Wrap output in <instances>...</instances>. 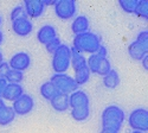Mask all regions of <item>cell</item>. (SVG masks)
<instances>
[{
  "mask_svg": "<svg viewBox=\"0 0 148 133\" xmlns=\"http://www.w3.org/2000/svg\"><path fill=\"white\" fill-rule=\"evenodd\" d=\"M71 116L76 121H85L90 116V99L84 90L77 89L69 95Z\"/></svg>",
  "mask_w": 148,
  "mask_h": 133,
  "instance_id": "obj_1",
  "label": "cell"
},
{
  "mask_svg": "<svg viewBox=\"0 0 148 133\" xmlns=\"http://www.w3.org/2000/svg\"><path fill=\"white\" fill-rule=\"evenodd\" d=\"M102 46L101 37L95 32L88 31L81 34H76L72 42V49L81 54H96Z\"/></svg>",
  "mask_w": 148,
  "mask_h": 133,
  "instance_id": "obj_2",
  "label": "cell"
},
{
  "mask_svg": "<svg viewBox=\"0 0 148 133\" xmlns=\"http://www.w3.org/2000/svg\"><path fill=\"white\" fill-rule=\"evenodd\" d=\"M126 119V113L117 105H109L102 112V128L120 132Z\"/></svg>",
  "mask_w": 148,
  "mask_h": 133,
  "instance_id": "obj_3",
  "label": "cell"
},
{
  "mask_svg": "<svg viewBox=\"0 0 148 133\" xmlns=\"http://www.w3.org/2000/svg\"><path fill=\"white\" fill-rule=\"evenodd\" d=\"M71 48L62 43L60 46L52 54V69L55 74H65L70 68Z\"/></svg>",
  "mask_w": 148,
  "mask_h": 133,
  "instance_id": "obj_4",
  "label": "cell"
},
{
  "mask_svg": "<svg viewBox=\"0 0 148 133\" xmlns=\"http://www.w3.org/2000/svg\"><path fill=\"white\" fill-rule=\"evenodd\" d=\"M49 81H51L53 83V86L62 94L70 95L71 93L76 92L78 89L75 79L68 74H53Z\"/></svg>",
  "mask_w": 148,
  "mask_h": 133,
  "instance_id": "obj_5",
  "label": "cell"
},
{
  "mask_svg": "<svg viewBox=\"0 0 148 133\" xmlns=\"http://www.w3.org/2000/svg\"><path fill=\"white\" fill-rule=\"evenodd\" d=\"M87 65L90 72L97 74L100 76H104L112 70V63L108 57H102L98 54H92L87 58Z\"/></svg>",
  "mask_w": 148,
  "mask_h": 133,
  "instance_id": "obj_6",
  "label": "cell"
},
{
  "mask_svg": "<svg viewBox=\"0 0 148 133\" xmlns=\"http://www.w3.org/2000/svg\"><path fill=\"white\" fill-rule=\"evenodd\" d=\"M128 124L133 131H148V111L146 108H136L130 112L128 116Z\"/></svg>",
  "mask_w": 148,
  "mask_h": 133,
  "instance_id": "obj_7",
  "label": "cell"
},
{
  "mask_svg": "<svg viewBox=\"0 0 148 133\" xmlns=\"http://www.w3.org/2000/svg\"><path fill=\"white\" fill-rule=\"evenodd\" d=\"M55 13L62 20H69L76 16L77 5L75 0H56Z\"/></svg>",
  "mask_w": 148,
  "mask_h": 133,
  "instance_id": "obj_8",
  "label": "cell"
},
{
  "mask_svg": "<svg viewBox=\"0 0 148 133\" xmlns=\"http://www.w3.org/2000/svg\"><path fill=\"white\" fill-rule=\"evenodd\" d=\"M13 108V111L16 113V115H26L30 114L33 108H34V99L31 95L24 93L20 98H18L13 105L11 106Z\"/></svg>",
  "mask_w": 148,
  "mask_h": 133,
  "instance_id": "obj_9",
  "label": "cell"
},
{
  "mask_svg": "<svg viewBox=\"0 0 148 133\" xmlns=\"http://www.w3.org/2000/svg\"><path fill=\"white\" fill-rule=\"evenodd\" d=\"M8 64H10L11 69L19 70V71L24 72L31 65V56L25 51L17 52L10 58Z\"/></svg>",
  "mask_w": 148,
  "mask_h": 133,
  "instance_id": "obj_10",
  "label": "cell"
},
{
  "mask_svg": "<svg viewBox=\"0 0 148 133\" xmlns=\"http://www.w3.org/2000/svg\"><path fill=\"white\" fill-rule=\"evenodd\" d=\"M12 30L19 37H27L33 31V23L30 18H19L12 21Z\"/></svg>",
  "mask_w": 148,
  "mask_h": 133,
  "instance_id": "obj_11",
  "label": "cell"
},
{
  "mask_svg": "<svg viewBox=\"0 0 148 133\" xmlns=\"http://www.w3.org/2000/svg\"><path fill=\"white\" fill-rule=\"evenodd\" d=\"M24 8H25L26 16L30 19H36L43 16L45 11V5L43 4V0H26L23 4Z\"/></svg>",
  "mask_w": 148,
  "mask_h": 133,
  "instance_id": "obj_12",
  "label": "cell"
},
{
  "mask_svg": "<svg viewBox=\"0 0 148 133\" xmlns=\"http://www.w3.org/2000/svg\"><path fill=\"white\" fill-rule=\"evenodd\" d=\"M23 94H24V88L20 83H7L3 94V99L5 101L14 102Z\"/></svg>",
  "mask_w": 148,
  "mask_h": 133,
  "instance_id": "obj_13",
  "label": "cell"
},
{
  "mask_svg": "<svg viewBox=\"0 0 148 133\" xmlns=\"http://www.w3.org/2000/svg\"><path fill=\"white\" fill-rule=\"evenodd\" d=\"M90 21H89V18L84 14H79V16H76L75 19L72 20L71 23V31L76 34H81V33H84V32H88L90 31Z\"/></svg>",
  "mask_w": 148,
  "mask_h": 133,
  "instance_id": "obj_14",
  "label": "cell"
},
{
  "mask_svg": "<svg viewBox=\"0 0 148 133\" xmlns=\"http://www.w3.org/2000/svg\"><path fill=\"white\" fill-rule=\"evenodd\" d=\"M56 37H57V31H56L55 26L50 25V24L43 25L38 30V32H37V39L43 45H46L49 42L52 41Z\"/></svg>",
  "mask_w": 148,
  "mask_h": 133,
  "instance_id": "obj_15",
  "label": "cell"
},
{
  "mask_svg": "<svg viewBox=\"0 0 148 133\" xmlns=\"http://www.w3.org/2000/svg\"><path fill=\"white\" fill-rule=\"evenodd\" d=\"M51 107L57 112H66L70 108V100L68 94H62L59 93L50 101Z\"/></svg>",
  "mask_w": 148,
  "mask_h": 133,
  "instance_id": "obj_16",
  "label": "cell"
},
{
  "mask_svg": "<svg viewBox=\"0 0 148 133\" xmlns=\"http://www.w3.org/2000/svg\"><path fill=\"white\" fill-rule=\"evenodd\" d=\"M128 54L135 61H141L146 55H148V49L134 41L128 45Z\"/></svg>",
  "mask_w": 148,
  "mask_h": 133,
  "instance_id": "obj_17",
  "label": "cell"
},
{
  "mask_svg": "<svg viewBox=\"0 0 148 133\" xmlns=\"http://www.w3.org/2000/svg\"><path fill=\"white\" fill-rule=\"evenodd\" d=\"M16 119V113L11 106L5 105L3 108H0V126H8Z\"/></svg>",
  "mask_w": 148,
  "mask_h": 133,
  "instance_id": "obj_18",
  "label": "cell"
},
{
  "mask_svg": "<svg viewBox=\"0 0 148 133\" xmlns=\"http://www.w3.org/2000/svg\"><path fill=\"white\" fill-rule=\"evenodd\" d=\"M39 92H40V95L43 96L45 100H47V101H51L56 95L59 94L58 89L53 86V83L51 81L44 82L42 86H40V88H39Z\"/></svg>",
  "mask_w": 148,
  "mask_h": 133,
  "instance_id": "obj_19",
  "label": "cell"
},
{
  "mask_svg": "<svg viewBox=\"0 0 148 133\" xmlns=\"http://www.w3.org/2000/svg\"><path fill=\"white\" fill-rule=\"evenodd\" d=\"M120 84V75L115 69H112L103 76V86L108 89H115Z\"/></svg>",
  "mask_w": 148,
  "mask_h": 133,
  "instance_id": "obj_20",
  "label": "cell"
},
{
  "mask_svg": "<svg viewBox=\"0 0 148 133\" xmlns=\"http://www.w3.org/2000/svg\"><path fill=\"white\" fill-rule=\"evenodd\" d=\"M87 65V57L83 54L76 51L75 49L71 48V62H70V67H72L73 70H78L83 67Z\"/></svg>",
  "mask_w": 148,
  "mask_h": 133,
  "instance_id": "obj_21",
  "label": "cell"
},
{
  "mask_svg": "<svg viewBox=\"0 0 148 133\" xmlns=\"http://www.w3.org/2000/svg\"><path fill=\"white\" fill-rule=\"evenodd\" d=\"M90 75H91V72H90L88 65H85V67H83V68H81V69L75 71V77L73 79H75L77 86L79 87V86H83V84H85L89 81Z\"/></svg>",
  "mask_w": 148,
  "mask_h": 133,
  "instance_id": "obj_22",
  "label": "cell"
},
{
  "mask_svg": "<svg viewBox=\"0 0 148 133\" xmlns=\"http://www.w3.org/2000/svg\"><path fill=\"white\" fill-rule=\"evenodd\" d=\"M23 79H24V72L14 69H10V71L7 72V75L5 77L7 83H20Z\"/></svg>",
  "mask_w": 148,
  "mask_h": 133,
  "instance_id": "obj_23",
  "label": "cell"
},
{
  "mask_svg": "<svg viewBox=\"0 0 148 133\" xmlns=\"http://www.w3.org/2000/svg\"><path fill=\"white\" fill-rule=\"evenodd\" d=\"M134 14H136L138 17L143 18V19L148 18V1L147 0H140V1H138Z\"/></svg>",
  "mask_w": 148,
  "mask_h": 133,
  "instance_id": "obj_24",
  "label": "cell"
},
{
  "mask_svg": "<svg viewBox=\"0 0 148 133\" xmlns=\"http://www.w3.org/2000/svg\"><path fill=\"white\" fill-rule=\"evenodd\" d=\"M139 0H119V5L127 13H134Z\"/></svg>",
  "mask_w": 148,
  "mask_h": 133,
  "instance_id": "obj_25",
  "label": "cell"
},
{
  "mask_svg": "<svg viewBox=\"0 0 148 133\" xmlns=\"http://www.w3.org/2000/svg\"><path fill=\"white\" fill-rule=\"evenodd\" d=\"M25 17H27V16H26L25 8H24L23 5H18V6L13 7V10L11 11V19H12V21L16 20V19H19V18H25Z\"/></svg>",
  "mask_w": 148,
  "mask_h": 133,
  "instance_id": "obj_26",
  "label": "cell"
},
{
  "mask_svg": "<svg viewBox=\"0 0 148 133\" xmlns=\"http://www.w3.org/2000/svg\"><path fill=\"white\" fill-rule=\"evenodd\" d=\"M60 44H62V42H60V39L58 38V37H56V38H53L52 41H50L46 45H45V48H46V51L49 52V54H53L58 48L60 46Z\"/></svg>",
  "mask_w": 148,
  "mask_h": 133,
  "instance_id": "obj_27",
  "label": "cell"
},
{
  "mask_svg": "<svg viewBox=\"0 0 148 133\" xmlns=\"http://www.w3.org/2000/svg\"><path fill=\"white\" fill-rule=\"evenodd\" d=\"M135 41H136L139 44H141L142 46H145V48H147V49H148V31L143 30V31L139 32L138 37H136V39H135Z\"/></svg>",
  "mask_w": 148,
  "mask_h": 133,
  "instance_id": "obj_28",
  "label": "cell"
},
{
  "mask_svg": "<svg viewBox=\"0 0 148 133\" xmlns=\"http://www.w3.org/2000/svg\"><path fill=\"white\" fill-rule=\"evenodd\" d=\"M10 64L8 62H3V63H0V79H5L6 75H7V72L10 71Z\"/></svg>",
  "mask_w": 148,
  "mask_h": 133,
  "instance_id": "obj_29",
  "label": "cell"
},
{
  "mask_svg": "<svg viewBox=\"0 0 148 133\" xmlns=\"http://www.w3.org/2000/svg\"><path fill=\"white\" fill-rule=\"evenodd\" d=\"M6 86H7V81L5 79H0V98H3V94H4Z\"/></svg>",
  "mask_w": 148,
  "mask_h": 133,
  "instance_id": "obj_30",
  "label": "cell"
},
{
  "mask_svg": "<svg viewBox=\"0 0 148 133\" xmlns=\"http://www.w3.org/2000/svg\"><path fill=\"white\" fill-rule=\"evenodd\" d=\"M96 54H98V55L102 56V57H108V49H107L106 46H103V45H102V46L100 48V49H98V51H97Z\"/></svg>",
  "mask_w": 148,
  "mask_h": 133,
  "instance_id": "obj_31",
  "label": "cell"
},
{
  "mask_svg": "<svg viewBox=\"0 0 148 133\" xmlns=\"http://www.w3.org/2000/svg\"><path fill=\"white\" fill-rule=\"evenodd\" d=\"M141 62H142V67L146 69V71L148 70V55H146L142 59H141Z\"/></svg>",
  "mask_w": 148,
  "mask_h": 133,
  "instance_id": "obj_32",
  "label": "cell"
},
{
  "mask_svg": "<svg viewBox=\"0 0 148 133\" xmlns=\"http://www.w3.org/2000/svg\"><path fill=\"white\" fill-rule=\"evenodd\" d=\"M100 133H117V132H114V131H110V130H104V128H102Z\"/></svg>",
  "mask_w": 148,
  "mask_h": 133,
  "instance_id": "obj_33",
  "label": "cell"
},
{
  "mask_svg": "<svg viewBox=\"0 0 148 133\" xmlns=\"http://www.w3.org/2000/svg\"><path fill=\"white\" fill-rule=\"evenodd\" d=\"M3 42H4V33L1 30H0V45L3 44Z\"/></svg>",
  "mask_w": 148,
  "mask_h": 133,
  "instance_id": "obj_34",
  "label": "cell"
},
{
  "mask_svg": "<svg viewBox=\"0 0 148 133\" xmlns=\"http://www.w3.org/2000/svg\"><path fill=\"white\" fill-rule=\"evenodd\" d=\"M5 106V100L3 98H0V108H3Z\"/></svg>",
  "mask_w": 148,
  "mask_h": 133,
  "instance_id": "obj_35",
  "label": "cell"
},
{
  "mask_svg": "<svg viewBox=\"0 0 148 133\" xmlns=\"http://www.w3.org/2000/svg\"><path fill=\"white\" fill-rule=\"evenodd\" d=\"M3 62H4V55L1 51H0V63H3Z\"/></svg>",
  "mask_w": 148,
  "mask_h": 133,
  "instance_id": "obj_36",
  "label": "cell"
},
{
  "mask_svg": "<svg viewBox=\"0 0 148 133\" xmlns=\"http://www.w3.org/2000/svg\"><path fill=\"white\" fill-rule=\"evenodd\" d=\"M132 133H146V132H142V131H133Z\"/></svg>",
  "mask_w": 148,
  "mask_h": 133,
  "instance_id": "obj_37",
  "label": "cell"
},
{
  "mask_svg": "<svg viewBox=\"0 0 148 133\" xmlns=\"http://www.w3.org/2000/svg\"><path fill=\"white\" fill-rule=\"evenodd\" d=\"M1 24H3V18H1V16H0V26H1Z\"/></svg>",
  "mask_w": 148,
  "mask_h": 133,
  "instance_id": "obj_38",
  "label": "cell"
}]
</instances>
